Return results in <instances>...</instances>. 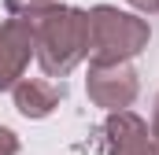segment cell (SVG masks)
I'll return each mask as SVG.
<instances>
[{"instance_id": "obj_1", "label": "cell", "mask_w": 159, "mask_h": 155, "mask_svg": "<svg viewBox=\"0 0 159 155\" xmlns=\"http://www.w3.org/2000/svg\"><path fill=\"white\" fill-rule=\"evenodd\" d=\"M7 11L30 26L37 63L52 81L67 78L89 55V11L52 0H7Z\"/></svg>"}, {"instance_id": "obj_2", "label": "cell", "mask_w": 159, "mask_h": 155, "mask_svg": "<svg viewBox=\"0 0 159 155\" xmlns=\"http://www.w3.org/2000/svg\"><path fill=\"white\" fill-rule=\"evenodd\" d=\"M148 22L119 11L111 4H96L89 11V55L93 67H107V63H126L133 55H141L148 48Z\"/></svg>"}, {"instance_id": "obj_3", "label": "cell", "mask_w": 159, "mask_h": 155, "mask_svg": "<svg viewBox=\"0 0 159 155\" xmlns=\"http://www.w3.org/2000/svg\"><path fill=\"white\" fill-rule=\"evenodd\" d=\"M137 70L129 63H107V67H89L85 78V92L96 107H104L107 115H119L126 111L133 100H137Z\"/></svg>"}, {"instance_id": "obj_4", "label": "cell", "mask_w": 159, "mask_h": 155, "mask_svg": "<svg viewBox=\"0 0 159 155\" xmlns=\"http://www.w3.org/2000/svg\"><path fill=\"white\" fill-rule=\"evenodd\" d=\"M30 55H37L30 26H26L22 19L0 22V89H15V85L26 78Z\"/></svg>"}, {"instance_id": "obj_5", "label": "cell", "mask_w": 159, "mask_h": 155, "mask_svg": "<svg viewBox=\"0 0 159 155\" xmlns=\"http://www.w3.org/2000/svg\"><path fill=\"white\" fill-rule=\"evenodd\" d=\"M96 140L104 155H148L156 137L144 118H137L133 111H119V115H107Z\"/></svg>"}, {"instance_id": "obj_6", "label": "cell", "mask_w": 159, "mask_h": 155, "mask_svg": "<svg viewBox=\"0 0 159 155\" xmlns=\"http://www.w3.org/2000/svg\"><path fill=\"white\" fill-rule=\"evenodd\" d=\"M15 107L22 118H48L67 96V85L63 81H52V78H22L15 89Z\"/></svg>"}, {"instance_id": "obj_7", "label": "cell", "mask_w": 159, "mask_h": 155, "mask_svg": "<svg viewBox=\"0 0 159 155\" xmlns=\"http://www.w3.org/2000/svg\"><path fill=\"white\" fill-rule=\"evenodd\" d=\"M0 155H19V137L7 126H0Z\"/></svg>"}, {"instance_id": "obj_8", "label": "cell", "mask_w": 159, "mask_h": 155, "mask_svg": "<svg viewBox=\"0 0 159 155\" xmlns=\"http://www.w3.org/2000/svg\"><path fill=\"white\" fill-rule=\"evenodd\" d=\"M126 4H129L137 15H156L159 11V0H126Z\"/></svg>"}, {"instance_id": "obj_9", "label": "cell", "mask_w": 159, "mask_h": 155, "mask_svg": "<svg viewBox=\"0 0 159 155\" xmlns=\"http://www.w3.org/2000/svg\"><path fill=\"white\" fill-rule=\"evenodd\" d=\"M152 133L159 137V96H156V111H152Z\"/></svg>"}]
</instances>
